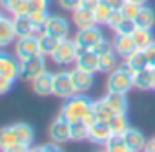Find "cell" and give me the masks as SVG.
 Masks as SVG:
<instances>
[{
	"label": "cell",
	"mask_w": 155,
	"mask_h": 152,
	"mask_svg": "<svg viewBox=\"0 0 155 152\" xmlns=\"http://www.w3.org/2000/svg\"><path fill=\"white\" fill-rule=\"evenodd\" d=\"M58 117L68 121V123L84 121L88 126L97 121L95 112H93V101L88 99L84 94H75L73 97L66 99L64 106L58 112Z\"/></svg>",
	"instance_id": "6da1fadb"
},
{
	"label": "cell",
	"mask_w": 155,
	"mask_h": 152,
	"mask_svg": "<svg viewBox=\"0 0 155 152\" xmlns=\"http://www.w3.org/2000/svg\"><path fill=\"white\" fill-rule=\"evenodd\" d=\"M133 75H135V71L126 62L117 66L113 71H110V77L106 83L108 92H119V94L130 92L133 88Z\"/></svg>",
	"instance_id": "7a4b0ae2"
},
{
	"label": "cell",
	"mask_w": 155,
	"mask_h": 152,
	"mask_svg": "<svg viewBox=\"0 0 155 152\" xmlns=\"http://www.w3.org/2000/svg\"><path fill=\"white\" fill-rule=\"evenodd\" d=\"M44 71H46V59L42 53H38L31 59L20 60V77L26 81H33Z\"/></svg>",
	"instance_id": "3957f363"
},
{
	"label": "cell",
	"mask_w": 155,
	"mask_h": 152,
	"mask_svg": "<svg viewBox=\"0 0 155 152\" xmlns=\"http://www.w3.org/2000/svg\"><path fill=\"white\" fill-rule=\"evenodd\" d=\"M51 59H53L55 64H71V62H75V59H77V44H75V40L62 39L58 42L57 50L53 51Z\"/></svg>",
	"instance_id": "277c9868"
},
{
	"label": "cell",
	"mask_w": 155,
	"mask_h": 152,
	"mask_svg": "<svg viewBox=\"0 0 155 152\" xmlns=\"http://www.w3.org/2000/svg\"><path fill=\"white\" fill-rule=\"evenodd\" d=\"M53 95H57L60 99H69L75 95L69 71H58L53 75Z\"/></svg>",
	"instance_id": "5b68a950"
},
{
	"label": "cell",
	"mask_w": 155,
	"mask_h": 152,
	"mask_svg": "<svg viewBox=\"0 0 155 152\" xmlns=\"http://www.w3.org/2000/svg\"><path fill=\"white\" fill-rule=\"evenodd\" d=\"M77 68H81L84 71H90V73H95L99 71V55L91 50V48H81L77 46Z\"/></svg>",
	"instance_id": "8992f818"
},
{
	"label": "cell",
	"mask_w": 155,
	"mask_h": 152,
	"mask_svg": "<svg viewBox=\"0 0 155 152\" xmlns=\"http://www.w3.org/2000/svg\"><path fill=\"white\" fill-rule=\"evenodd\" d=\"M40 53V46H38V35L35 37H24V39H18L17 44H15V55L18 60H26V59H31L35 55Z\"/></svg>",
	"instance_id": "52a82bcc"
},
{
	"label": "cell",
	"mask_w": 155,
	"mask_h": 152,
	"mask_svg": "<svg viewBox=\"0 0 155 152\" xmlns=\"http://www.w3.org/2000/svg\"><path fill=\"white\" fill-rule=\"evenodd\" d=\"M0 75L15 83L20 77V60L11 57L9 53L0 51Z\"/></svg>",
	"instance_id": "ba28073f"
},
{
	"label": "cell",
	"mask_w": 155,
	"mask_h": 152,
	"mask_svg": "<svg viewBox=\"0 0 155 152\" xmlns=\"http://www.w3.org/2000/svg\"><path fill=\"white\" fill-rule=\"evenodd\" d=\"M101 40H104V35L97 26L79 29V33L75 35V44L81 46V48H95Z\"/></svg>",
	"instance_id": "9c48e42d"
},
{
	"label": "cell",
	"mask_w": 155,
	"mask_h": 152,
	"mask_svg": "<svg viewBox=\"0 0 155 152\" xmlns=\"http://www.w3.org/2000/svg\"><path fill=\"white\" fill-rule=\"evenodd\" d=\"M42 33H48L51 37H57V39H68V33H69V24L66 19L55 15V17H49L42 28Z\"/></svg>",
	"instance_id": "30bf717a"
},
{
	"label": "cell",
	"mask_w": 155,
	"mask_h": 152,
	"mask_svg": "<svg viewBox=\"0 0 155 152\" xmlns=\"http://www.w3.org/2000/svg\"><path fill=\"white\" fill-rule=\"evenodd\" d=\"M71 75V83H73V90L75 94H86L91 90L93 86V73L90 71H84L81 68H75L69 71Z\"/></svg>",
	"instance_id": "8fae6325"
},
{
	"label": "cell",
	"mask_w": 155,
	"mask_h": 152,
	"mask_svg": "<svg viewBox=\"0 0 155 152\" xmlns=\"http://www.w3.org/2000/svg\"><path fill=\"white\" fill-rule=\"evenodd\" d=\"M108 26L115 31V35H131L137 29L135 22L131 19H126L120 11H113L111 13L110 20H108Z\"/></svg>",
	"instance_id": "7c38bea8"
},
{
	"label": "cell",
	"mask_w": 155,
	"mask_h": 152,
	"mask_svg": "<svg viewBox=\"0 0 155 152\" xmlns=\"http://www.w3.org/2000/svg\"><path fill=\"white\" fill-rule=\"evenodd\" d=\"M13 26H15L17 39L35 37V35H40V33H42V29H38V28L35 26V22H33L28 15H18V17H13Z\"/></svg>",
	"instance_id": "4fadbf2b"
},
{
	"label": "cell",
	"mask_w": 155,
	"mask_h": 152,
	"mask_svg": "<svg viewBox=\"0 0 155 152\" xmlns=\"http://www.w3.org/2000/svg\"><path fill=\"white\" fill-rule=\"evenodd\" d=\"M113 136V130L110 128L108 123H102V121H95L88 126V139L91 143H97V145H106L108 139Z\"/></svg>",
	"instance_id": "5bb4252c"
},
{
	"label": "cell",
	"mask_w": 155,
	"mask_h": 152,
	"mask_svg": "<svg viewBox=\"0 0 155 152\" xmlns=\"http://www.w3.org/2000/svg\"><path fill=\"white\" fill-rule=\"evenodd\" d=\"M53 75H55V73H51V71L46 70L44 73H40L38 77H35V79L31 81L33 92H35L37 95L46 97V95H51V94H53Z\"/></svg>",
	"instance_id": "9a60e30c"
},
{
	"label": "cell",
	"mask_w": 155,
	"mask_h": 152,
	"mask_svg": "<svg viewBox=\"0 0 155 152\" xmlns=\"http://www.w3.org/2000/svg\"><path fill=\"white\" fill-rule=\"evenodd\" d=\"M49 137H51L53 143H58V145L69 141V139H71L69 123L64 121V119H60V117H57V119L51 123V126H49Z\"/></svg>",
	"instance_id": "2e32d148"
},
{
	"label": "cell",
	"mask_w": 155,
	"mask_h": 152,
	"mask_svg": "<svg viewBox=\"0 0 155 152\" xmlns=\"http://www.w3.org/2000/svg\"><path fill=\"white\" fill-rule=\"evenodd\" d=\"M111 46H113L115 53H117V55H120L122 59L130 57V55L137 50V46H135L133 37H131V35H115V39H113Z\"/></svg>",
	"instance_id": "e0dca14e"
},
{
	"label": "cell",
	"mask_w": 155,
	"mask_h": 152,
	"mask_svg": "<svg viewBox=\"0 0 155 152\" xmlns=\"http://www.w3.org/2000/svg\"><path fill=\"white\" fill-rule=\"evenodd\" d=\"M102 101L115 112V114H126L128 110V99H126V94H119V92H108Z\"/></svg>",
	"instance_id": "ac0fdd59"
},
{
	"label": "cell",
	"mask_w": 155,
	"mask_h": 152,
	"mask_svg": "<svg viewBox=\"0 0 155 152\" xmlns=\"http://www.w3.org/2000/svg\"><path fill=\"white\" fill-rule=\"evenodd\" d=\"M48 2H49V0H20V4L17 6L13 17L31 15L35 11H44V9H48Z\"/></svg>",
	"instance_id": "d6986e66"
},
{
	"label": "cell",
	"mask_w": 155,
	"mask_h": 152,
	"mask_svg": "<svg viewBox=\"0 0 155 152\" xmlns=\"http://www.w3.org/2000/svg\"><path fill=\"white\" fill-rule=\"evenodd\" d=\"M15 39H17V33H15L13 19L2 17V19H0V48L9 46Z\"/></svg>",
	"instance_id": "ffe728a7"
},
{
	"label": "cell",
	"mask_w": 155,
	"mask_h": 152,
	"mask_svg": "<svg viewBox=\"0 0 155 152\" xmlns=\"http://www.w3.org/2000/svg\"><path fill=\"white\" fill-rule=\"evenodd\" d=\"M122 137H124L126 145H128L133 152H142L144 147H146V137H144L137 128H131V126H130V128L122 134Z\"/></svg>",
	"instance_id": "44dd1931"
},
{
	"label": "cell",
	"mask_w": 155,
	"mask_h": 152,
	"mask_svg": "<svg viewBox=\"0 0 155 152\" xmlns=\"http://www.w3.org/2000/svg\"><path fill=\"white\" fill-rule=\"evenodd\" d=\"M73 24L77 26V29H86V28L97 26L93 11H88V9H82V8L73 11Z\"/></svg>",
	"instance_id": "7402d4cb"
},
{
	"label": "cell",
	"mask_w": 155,
	"mask_h": 152,
	"mask_svg": "<svg viewBox=\"0 0 155 152\" xmlns=\"http://www.w3.org/2000/svg\"><path fill=\"white\" fill-rule=\"evenodd\" d=\"M133 22H135L137 29H153V26H155V13H153V9L142 6L140 13L135 17Z\"/></svg>",
	"instance_id": "603a6c76"
},
{
	"label": "cell",
	"mask_w": 155,
	"mask_h": 152,
	"mask_svg": "<svg viewBox=\"0 0 155 152\" xmlns=\"http://www.w3.org/2000/svg\"><path fill=\"white\" fill-rule=\"evenodd\" d=\"M58 42H60V39L51 37V35H48V33H40V35H38V46H40V53H42L44 57H51L53 51L57 50Z\"/></svg>",
	"instance_id": "cb8c5ba5"
},
{
	"label": "cell",
	"mask_w": 155,
	"mask_h": 152,
	"mask_svg": "<svg viewBox=\"0 0 155 152\" xmlns=\"http://www.w3.org/2000/svg\"><path fill=\"white\" fill-rule=\"evenodd\" d=\"M17 143H18V134H17L15 125H8L4 128H0V150H4L11 145H17Z\"/></svg>",
	"instance_id": "d4e9b609"
},
{
	"label": "cell",
	"mask_w": 155,
	"mask_h": 152,
	"mask_svg": "<svg viewBox=\"0 0 155 152\" xmlns=\"http://www.w3.org/2000/svg\"><path fill=\"white\" fill-rule=\"evenodd\" d=\"M131 37H133V42H135L137 50H146L148 46H151L155 42L151 29H135L131 33Z\"/></svg>",
	"instance_id": "484cf974"
},
{
	"label": "cell",
	"mask_w": 155,
	"mask_h": 152,
	"mask_svg": "<svg viewBox=\"0 0 155 152\" xmlns=\"http://www.w3.org/2000/svg\"><path fill=\"white\" fill-rule=\"evenodd\" d=\"M133 86L139 90H151V68H144V70L135 71Z\"/></svg>",
	"instance_id": "4316f807"
},
{
	"label": "cell",
	"mask_w": 155,
	"mask_h": 152,
	"mask_svg": "<svg viewBox=\"0 0 155 152\" xmlns=\"http://www.w3.org/2000/svg\"><path fill=\"white\" fill-rule=\"evenodd\" d=\"M115 68H117V53H115V50L99 55V71L110 73V71H113Z\"/></svg>",
	"instance_id": "83f0119b"
},
{
	"label": "cell",
	"mask_w": 155,
	"mask_h": 152,
	"mask_svg": "<svg viewBox=\"0 0 155 152\" xmlns=\"http://www.w3.org/2000/svg\"><path fill=\"white\" fill-rule=\"evenodd\" d=\"M126 64H128L133 71L150 68V66H148V60H146V55H144V50H135L130 57H126Z\"/></svg>",
	"instance_id": "f1b7e54d"
},
{
	"label": "cell",
	"mask_w": 155,
	"mask_h": 152,
	"mask_svg": "<svg viewBox=\"0 0 155 152\" xmlns=\"http://www.w3.org/2000/svg\"><path fill=\"white\" fill-rule=\"evenodd\" d=\"M93 112H95L97 121H102V123H110V119L115 116V112H113L102 99L93 101Z\"/></svg>",
	"instance_id": "f546056e"
},
{
	"label": "cell",
	"mask_w": 155,
	"mask_h": 152,
	"mask_svg": "<svg viewBox=\"0 0 155 152\" xmlns=\"http://www.w3.org/2000/svg\"><path fill=\"white\" fill-rule=\"evenodd\" d=\"M106 152H133V150L126 145L122 134H113L106 143Z\"/></svg>",
	"instance_id": "4dcf8cb0"
},
{
	"label": "cell",
	"mask_w": 155,
	"mask_h": 152,
	"mask_svg": "<svg viewBox=\"0 0 155 152\" xmlns=\"http://www.w3.org/2000/svg\"><path fill=\"white\" fill-rule=\"evenodd\" d=\"M15 128H17V134H18V143L26 145V147H31L33 143V128L26 123H15Z\"/></svg>",
	"instance_id": "1f68e13d"
},
{
	"label": "cell",
	"mask_w": 155,
	"mask_h": 152,
	"mask_svg": "<svg viewBox=\"0 0 155 152\" xmlns=\"http://www.w3.org/2000/svg\"><path fill=\"white\" fill-rule=\"evenodd\" d=\"M69 134H71V141H82V139H88V125H86L84 121L69 123Z\"/></svg>",
	"instance_id": "d6a6232c"
},
{
	"label": "cell",
	"mask_w": 155,
	"mask_h": 152,
	"mask_svg": "<svg viewBox=\"0 0 155 152\" xmlns=\"http://www.w3.org/2000/svg\"><path fill=\"white\" fill-rule=\"evenodd\" d=\"M110 128L113 130V134H124L128 128H130V123H128V117L126 114H115L111 119H110Z\"/></svg>",
	"instance_id": "836d02e7"
},
{
	"label": "cell",
	"mask_w": 155,
	"mask_h": 152,
	"mask_svg": "<svg viewBox=\"0 0 155 152\" xmlns=\"http://www.w3.org/2000/svg\"><path fill=\"white\" fill-rule=\"evenodd\" d=\"M111 9L106 6V4H99L97 8H95V11H93V15H95V22L97 24H106L108 26V20H110V17H111Z\"/></svg>",
	"instance_id": "e575fe53"
},
{
	"label": "cell",
	"mask_w": 155,
	"mask_h": 152,
	"mask_svg": "<svg viewBox=\"0 0 155 152\" xmlns=\"http://www.w3.org/2000/svg\"><path fill=\"white\" fill-rule=\"evenodd\" d=\"M140 9H142V6H140V4H135V2H130V0H126V4L122 6L120 13H122L126 19H131V20H135V17L140 13Z\"/></svg>",
	"instance_id": "d590c367"
},
{
	"label": "cell",
	"mask_w": 155,
	"mask_h": 152,
	"mask_svg": "<svg viewBox=\"0 0 155 152\" xmlns=\"http://www.w3.org/2000/svg\"><path fill=\"white\" fill-rule=\"evenodd\" d=\"M28 17L35 22V26H37L38 29H42V28H44V24H46V20L49 19L48 9H44V11H35V13H31V15H28Z\"/></svg>",
	"instance_id": "8d00e7d4"
},
{
	"label": "cell",
	"mask_w": 155,
	"mask_h": 152,
	"mask_svg": "<svg viewBox=\"0 0 155 152\" xmlns=\"http://www.w3.org/2000/svg\"><path fill=\"white\" fill-rule=\"evenodd\" d=\"M58 4H60V8L66 9V11H75V9H79L81 0H58Z\"/></svg>",
	"instance_id": "74e56055"
},
{
	"label": "cell",
	"mask_w": 155,
	"mask_h": 152,
	"mask_svg": "<svg viewBox=\"0 0 155 152\" xmlns=\"http://www.w3.org/2000/svg\"><path fill=\"white\" fill-rule=\"evenodd\" d=\"M91 50H93L97 55H102V53H108V51H111V50H113V46H111L108 40H101V42H99L95 48H91Z\"/></svg>",
	"instance_id": "f35d334b"
},
{
	"label": "cell",
	"mask_w": 155,
	"mask_h": 152,
	"mask_svg": "<svg viewBox=\"0 0 155 152\" xmlns=\"http://www.w3.org/2000/svg\"><path fill=\"white\" fill-rule=\"evenodd\" d=\"M144 55H146V60H148V66L150 68H155V42L151 46H148L144 50Z\"/></svg>",
	"instance_id": "ab89813d"
},
{
	"label": "cell",
	"mask_w": 155,
	"mask_h": 152,
	"mask_svg": "<svg viewBox=\"0 0 155 152\" xmlns=\"http://www.w3.org/2000/svg\"><path fill=\"white\" fill-rule=\"evenodd\" d=\"M20 4V0H0V6H2L8 13H15V9H17V6Z\"/></svg>",
	"instance_id": "60d3db41"
},
{
	"label": "cell",
	"mask_w": 155,
	"mask_h": 152,
	"mask_svg": "<svg viewBox=\"0 0 155 152\" xmlns=\"http://www.w3.org/2000/svg\"><path fill=\"white\" fill-rule=\"evenodd\" d=\"M102 4H106L111 11H120L122 9V6L126 4V0H101Z\"/></svg>",
	"instance_id": "b9f144b4"
},
{
	"label": "cell",
	"mask_w": 155,
	"mask_h": 152,
	"mask_svg": "<svg viewBox=\"0 0 155 152\" xmlns=\"http://www.w3.org/2000/svg\"><path fill=\"white\" fill-rule=\"evenodd\" d=\"M101 4V0H81V6L82 9H88V11H95V8Z\"/></svg>",
	"instance_id": "7bdbcfd3"
},
{
	"label": "cell",
	"mask_w": 155,
	"mask_h": 152,
	"mask_svg": "<svg viewBox=\"0 0 155 152\" xmlns=\"http://www.w3.org/2000/svg\"><path fill=\"white\" fill-rule=\"evenodd\" d=\"M11 86H13V81H9V79H6V77L0 75V95L6 94V92H9Z\"/></svg>",
	"instance_id": "ee69618b"
},
{
	"label": "cell",
	"mask_w": 155,
	"mask_h": 152,
	"mask_svg": "<svg viewBox=\"0 0 155 152\" xmlns=\"http://www.w3.org/2000/svg\"><path fill=\"white\" fill-rule=\"evenodd\" d=\"M2 152H29V147H26L22 143H17V145H11V147L4 148Z\"/></svg>",
	"instance_id": "f6af8a7d"
},
{
	"label": "cell",
	"mask_w": 155,
	"mask_h": 152,
	"mask_svg": "<svg viewBox=\"0 0 155 152\" xmlns=\"http://www.w3.org/2000/svg\"><path fill=\"white\" fill-rule=\"evenodd\" d=\"M44 152H64L58 143H49V145H44Z\"/></svg>",
	"instance_id": "bcb514c9"
},
{
	"label": "cell",
	"mask_w": 155,
	"mask_h": 152,
	"mask_svg": "<svg viewBox=\"0 0 155 152\" xmlns=\"http://www.w3.org/2000/svg\"><path fill=\"white\" fill-rule=\"evenodd\" d=\"M142 152H155V139L146 141V147H144V150H142Z\"/></svg>",
	"instance_id": "7dc6e473"
},
{
	"label": "cell",
	"mask_w": 155,
	"mask_h": 152,
	"mask_svg": "<svg viewBox=\"0 0 155 152\" xmlns=\"http://www.w3.org/2000/svg\"><path fill=\"white\" fill-rule=\"evenodd\" d=\"M29 152H44V145L42 147H29Z\"/></svg>",
	"instance_id": "c3c4849f"
},
{
	"label": "cell",
	"mask_w": 155,
	"mask_h": 152,
	"mask_svg": "<svg viewBox=\"0 0 155 152\" xmlns=\"http://www.w3.org/2000/svg\"><path fill=\"white\" fill-rule=\"evenodd\" d=\"M151 90H155V68H151Z\"/></svg>",
	"instance_id": "681fc988"
},
{
	"label": "cell",
	"mask_w": 155,
	"mask_h": 152,
	"mask_svg": "<svg viewBox=\"0 0 155 152\" xmlns=\"http://www.w3.org/2000/svg\"><path fill=\"white\" fill-rule=\"evenodd\" d=\"M130 2H135V4H140V6H144L148 0H130Z\"/></svg>",
	"instance_id": "f907efd6"
},
{
	"label": "cell",
	"mask_w": 155,
	"mask_h": 152,
	"mask_svg": "<svg viewBox=\"0 0 155 152\" xmlns=\"http://www.w3.org/2000/svg\"><path fill=\"white\" fill-rule=\"evenodd\" d=\"M2 17H4V15H2V11H0V19H2Z\"/></svg>",
	"instance_id": "816d5d0a"
},
{
	"label": "cell",
	"mask_w": 155,
	"mask_h": 152,
	"mask_svg": "<svg viewBox=\"0 0 155 152\" xmlns=\"http://www.w3.org/2000/svg\"><path fill=\"white\" fill-rule=\"evenodd\" d=\"M104 152H106V150H104Z\"/></svg>",
	"instance_id": "f5cc1de1"
}]
</instances>
